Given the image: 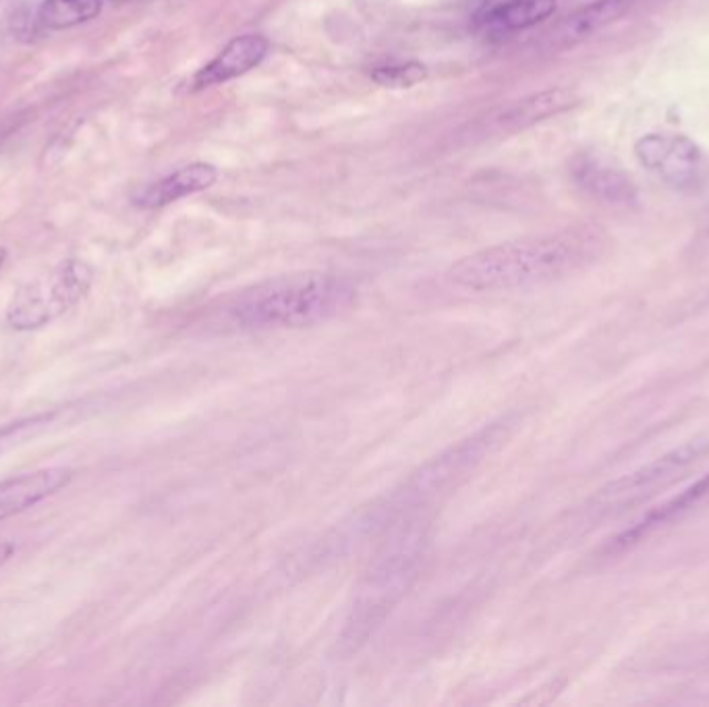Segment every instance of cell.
<instances>
[{"label": "cell", "instance_id": "8fae6325", "mask_svg": "<svg viewBox=\"0 0 709 707\" xmlns=\"http://www.w3.org/2000/svg\"><path fill=\"white\" fill-rule=\"evenodd\" d=\"M218 181V168L210 162H193L189 166L179 168L173 175H168L150 187H146L135 197V204L139 208H162L183 200L187 195L202 193L210 189Z\"/></svg>", "mask_w": 709, "mask_h": 707}, {"label": "cell", "instance_id": "9c48e42d", "mask_svg": "<svg viewBox=\"0 0 709 707\" xmlns=\"http://www.w3.org/2000/svg\"><path fill=\"white\" fill-rule=\"evenodd\" d=\"M707 444L703 442H689L680 448H674L666 452L664 457H658L656 461H651L643 467H639L633 473L622 475L616 482H612L606 490H602V498L614 500V498H629L635 494H641L643 490H651L656 486H662L666 482L683 473L689 465H693L699 457L705 455Z\"/></svg>", "mask_w": 709, "mask_h": 707}, {"label": "cell", "instance_id": "7c38bea8", "mask_svg": "<svg viewBox=\"0 0 709 707\" xmlns=\"http://www.w3.org/2000/svg\"><path fill=\"white\" fill-rule=\"evenodd\" d=\"M633 7H637L635 0H591L571 15H566L556 27L554 36L562 46L585 42L631 13Z\"/></svg>", "mask_w": 709, "mask_h": 707}, {"label": "cell", "instance_id": "5b68a950", "mask_svg": "<svg viewBox=\"0 0 709 707\" xmlns=\"http://www.w3.org/2000/svg\"><path fill=\"white\" fill-rule=\"evenodd\" d=\"M637 162L666 187L693 193L709 183V156L683 133H645L633 146Z\"/></svg>", "mask_w": 709, "mask_h": 707}, {"label": "cell", "instance_id": "4fadbf2b", "mask_svg": "<svg viewBox=\"0 0 709 707\" xmlns=\"http://www.w3.org/2000/svg\"><path fill=\"white\" fill-rule=\"evenodd\" d=\"M556 0H490L477 13V21L498 32H523L550 19Z\"/></svg>", "mask_w": 709, "mask_h": 707}, {"label": "cell", "instance_id": "ac0fdd59", "mask_svg": "<svg viewBox=\"0 0 709 707\" xmlns=\"http://www.w3.org/2000/svg\"><path fill=\"white\" fill-rule=\"evenodd\" d=\"M13 554H15V544L0 542V569H3L5 564L13 558Z\"/></svg>", "mask_w": 709, "mask_h": 707}, {"label": "cell", "instance_id": "52a82bcc", "mask_svg": "<svg viewBox=\"0 0 709 707\" xmlns=\"http://www.w3.org/2000/svg\"><path fill=\"white\" fill-rule=\"evenodd\" d=\"M71 482L73 471L67 467H46L3 479L0 482V523L30 511L36 504L65 490Z\"/></svg>", "mask_w": 709, "mask_h": 707}, {"label": "cell", "instance_id": "2e32d148", "mask_svg": "<svg viewBox=\"0 0 709 707\" xmlns=\"http://www.w3.org/2000/svg\"><path fill=\"white\" fill-rule=\"evenodd\" d=\"M430 69L419 61H407L396 65H382L372 71V79L388 90H409L428 79Z\"/></svg>", "mask_w": 709, "mask_h": 707}, {"label": "cell", "instance_id": "3957f363", "mask_svg": "<svg viewBox=\"0 0 709 707\" xmlns=\"http://www.w3.org/2000/svg\"><path fill=\"white\" fill-rule=\"evenodd\" d=\"M355 297L351 282L326 272L278 276L253 285L222 307V320L235 330L305 328L347 309Z\"/></svg>", "mask_w": 709, "mask_h": 707}, {"label": "cell", "instance_id": "30bf717a", "mask_svg": "<svg viewBox=\"0 0 709 707\" xmlns=\"http://www.w3.org/2000/svg\"><path fill=\"white\" fill-rule=\"evenodd\" d=\"M581 104V94L573 88H550L510 102L498 112V125L508 131L527 129L542 121L569 112Z\"/></svg>", "mask_w": 709, "mask_h": 707}, {"label": "cell", "instance_id": "44dd1931", "mask_svg": "<svg viewBox=\"0 0 709 707\" xmlns=\"http://www.w3.org/2000/svg\"><path fill=\"white\" fill-rule=\"evenodd\" d=\"M117 3H127V0H117Z\"/></svg>", "mask_w": 709, "mask_h": 707}, {"label": "cell", "instance_id": "e0dca14e", "mask_svg": "<svg viewBox=\"0 0 709 707\" xmlns=\"http://www.w3.org/2000/svg\"><path fill=\"white\" fill-rule=\"evenodd\" d=\"M52 413H38L32 417H25L13 423H7V426L0 428V455L7 452L9 448L21 444L23 440L32 438L34 434H38L44 426L52 421Z\"/></svg>", "mask_w": 709, "mask_h": 707}, {"label": "cell", "instance_id": "ba28073f", "mask_svg": "<svg viewBox=\"0 0 709 707\" xmlns=\"http://www.w3.org/2000/svg\"><path fill=\"white\" fill-rule=\"evenodd\" d=\"M268 48L270 42L262 34H243L233 38L208 65L193 75L191 90H208L249 73L266 59Z\"/></svg>", "mask_w": 709, "mask_h": 707}, {"label": "cell", "instance_id": "7a4b0ae2", "mask_svg": "<svg viewBox=\"0 0 709 707\" xmlns=\"http://www.w3.org/2000/svg\"><path fill=\"white\" fill-rule=\"evenodd\" d=\"M415 513L394 521L388 540L367 564L355 587L338 637V647L345 656L359 652L367 639L374 637L419 575L430 544V521Z\"/></svg>", "mask_w": 709, "mask_h": 707}, {"label": "cell", "instance_id": "5bb4252c", "mask_svg": "<svg viewBox=\"0 0 709 707\" xmlns=\"http://www.w3.org/2000/svg\"><path fill=\"white\" fill-rule=\"evenodd\" d=\"M707 494H709V475L701 477L695 486H691L689 490H685L683 494L676 496L674 500H670V502H666L664 506L656 508V511H651L643 521H639L635 527H631L629 531L622 533V535L618 537V540H616V544H618V546H627V544L637 542L639 537H643V535L649 533L651 529H656V527H660L662 523H666V521H670V519H674V517H678V515H683L685 511H689L691 506H695V504H697L701 498H705Z\"/></svg>", "mask_w": 709, "mask_h": 707}, {"label": "cell", "instance_id": "6da1fadb", "mask_svg": "<svg viewBox=\"0 0 709 707\" xmlns=\"http://www.w3.org/2000/svg\"><path fill=\"white\" fill-rule=\"evenodd\" d=\"M604 251L595 231H564L479 249L448 272L452 285L473 293L515 291L560 280L591 264Z\"/></svg>", "mask_w": 709, "mask_h": 707}, {"label": "cell", "instance_id": "8992f818", "mask_svg": "<svg viewBox=\"0 0 709 707\" xmlns=\"http://www.w3.org/2000/svg\"><path fill=\"white\" fill-rule=\"evenodd\" d=\"M573 179L581 191L608 206H631L639 200L633 177L602 154H581L573 162Z\"/></svg>", "mask_w": 709, "mask_h": 707}, {"label": "cell", "instance_id": "9a60e30c", "mask_svg": "<svg viewBox=\"0 0 709 707\" xmlns=\"http://www.w3.org/2000/svg\"><path fill=\"white\" fill-rule=\"evenodd\" d=\"M102 11V0H44L38 19L48 30H69L92 21Z\"/></svg>", "mask_w": 709, "mask_h": 707}, {"label": "cell", "instance_id": "ffe728a7", "mask_svg": "<svg viewBox=\"0 0 709 707\" xmlns=\"http://www.w3.org/2000/svg\"><path fill=\"white\" fill-rule=\"evenodd\" d=\"M643 3H664V0H635V5H643Z\"/></svg>", "mask_w": 709, "mask_h": 707}, {"label": "cell", "instance_id": "d6986e66", "mask_svg": "<svg viewBox=\"0 0 709 707\" xmlns=\"http://www.w3.org/2000/svg\"><path fill=\"white\" fill-rule=\"evenodd\" d=\"M5 262H7V249H5V247H0V270H3Z\"/></svg>", "mask_w": 709, "mask_h": 707}, {"label": "cell", "instance_id": "277c9868", "mask_svg": "<svg viewBox=\"0 0 709 707\" xmlns=\"http://www.w3.org/2000/svg\"><path fill=\"white\" fill-rule=\"evenodd\" d=\"M94 280V270L83 260H65L46 278L27 282L11 299L7 322L13 330L32 332L65 316L85 295Z\"/></svg>", "mask_w": 709, "mask_h": 707}]
</instances>
